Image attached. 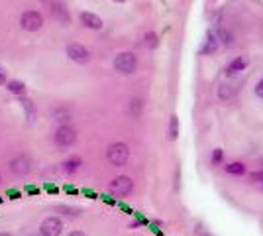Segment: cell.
Segmentation results:
<instances>
[{"instance_id":"cell-1","label":"cell","mask_w":263,"mask_h":236,"mask_svg":"<svg viewBox=\"0 0 263 236\" xmlns=\"http://www.w3.org/2000/svg\"><path fill=\"white\" fill-rule=\"evenodd\" d=\"M106 160H108L110 165L122 167V165H126L128 160H130V148H128L124 142H114V144H110L108 150H106Z\"/></svg>"},{"instance_id":"cell-2","label":"cell","mask_w":263,"mask_h":236,"mask_svg":"<svg viewBox=\"0 0 263 236\" xmlns=\"http://www.w3.org/2000/svg\"><path fill=\"white\" fill-rule=\"evenodd\" d=\"M136 67H138V57L132 51H122L114 59V69L120 75H132L136 71Z\"/></svg>"},{"instance_id":"cell-3","label":"cell","mask_w":263,"mask_h":236,"mask_svg":"<svg viewBox=\"0 0 263 236\" xmlns=\"http://www.w3.org/2000/svg\"><path fill=\"white\" fill-rule=\"evenodd\" d=\"M20 26L26 32H38L44 28V16L38 10H28L20 16Z\"/></svg>"},{"instance_id":"cell-4","label":"cell","mask_w":263,"mask_h":236,"mask_svg":"<svg viewBox=\"0 0 263 236\" xmlns=\"http://www.w3.org/2000/svg\"><path fill=\"white\" fill-rule=\"evenodd\" d=\"M53 138H55V144L59 148H69V146H73L77 142V130L71 124H63V126H59L55 130Z\"/></svg>"},{"instance_id":"cell-5","label":"cell","mask_w":263,"mask_h":236,"mask_svg":"<svg viewBox=\"0 0 263 236\" xmlns=\"http://www.w3.org/2000/svg\"><path fill=\"white\" fill-rule=\"evenodd\" d=\"M132 189H134V181H132L128 175H120V177L112 179L110 185H108V191L116 197H126V195L132 193Z\"/></svg>"},{"instance_id":"cell-6","label":"cell","mask_w":263,"mask_h":236,"mask_svg":"<svg viewBox=\"0 0 263 236\" xmlns=\"http://www.w3.org/2000/svg\"><path fill=\"white\" fill-rule=\"evenodd\" d=\"M44 2L47 4V10L51 12V16H53L59 24H63V26L71 24V14H69V10H67L61 2H57V0H44Z\"/></svg>"},{"instance_id":"cell-7","label":"cell","mask_w":263,"mask_h":236,"mask_svg":"<svg viewBox=\"0 0 263 236\" xmlns=\"http://www.w3.org/2000/svg\"><path fill=\"white\" fill-rule=\"evenodd\" d=\"M30 169H32V160H30L26 154H18V156H14V158L10 160V171H12L14 175L24 177V175L30 173Z\"/></svg>"},{"instance_id":"cell-8","label":"cell","mask_w":263,"mask_h":236,"mask_svg":"<svg viewBox=\"0 0 263 236\" xmlns=\"http://www.w3.org/2000/svg\"><path fill=\"white\" fill-rule=\"evenodd\" d=\"M63 230V222L59 216H47L40 224V236H59Z\"/></svg>"},{"instance_id":"cell-9","label":"cell","mask_w":263,"mask_h":236,"mask_svg":"<svg viewBox=\"0 0 263 236\" xmlns=\"http://www.w3.org/2000/svg\"><path fill=\"white\" fill-rule=\"evenodd\" d=\"M65 51H67L69 59H73V61L79 63V65H85V63L90 61V53H88V49H87L85 46H81V44H69Z\"/></svg>"},{"instance_id":"cell-10","label":"cell","mask_w":263,"mask_h":236,"mask_svg":"<svg viewBox=\"0 0 263 236\" xmlns=\"http://www.w3.org/2000/svg\"><path fill=\"white\" fill-rule=\"evenodd\" d=\"M79 18H81V24L85 28H90V30H102V26H104L102 18L96 16V14H92V12H81Z\"/></svg>"},{"instance_id":"cell-11","label":"cell","mask_w":263,"mask_h":236,"mask_svg":"<svg viewBox=\"0 0 263 236\" xmlns=\"http://www.w3.org/2000/svg\"><path fill=\"white\" fill-rule=\"evenodd\" d=\"M53 120H57L61 126L63 124H69L71 122V110L67 106H59L53 110Z\"/></svg>"},{"instance_id":"cell-12","label":"cell","mask_w":263,"mask_h":236,"mask_svg":"<svg viewBox=\"0 0 263 236\" xmlns=\"http://www.w3.org/2000/svg\"><path fill=\"white\" fill-rule=\"evenodd\" d=\"M81 165H83V160H81L79 156H71L69 160H65V162H63V171H65V173H69V175H73V173H75Z\"/></svg>"},{"instance_id":"cell-13","label":"cell","mask_w":263,"mask_h":236,"mask_svg":"<svg viewBox=\"0 0 263 236\" xmlns=\"http://www.w3.org/2000/svg\"><path fill=\"white\" fill-rule=\"evenodd\" d=\"M218 47V36H214L212 32L206 34V40H204V46L200 47V53H214V49Z\"/></svg>"},{"instance_id":"cell-14","label":"cell","mask_w":263,"mask_h":236,"mask_svg":"<svg viewBox=\"0 0 263 236\" xmlns=\"http://www.w3.org/2000/svg\"><path fill=\"white\" fill-rule=\"evenodd\" d=\"M247 67V59L245 57H236L230 65H228V69H226V73L228 75H236V73H240V71H243Z\"/></svg>"},{"instance_id":"cell-15","label":"cell","mask_w":263,"mask_h":236,"mask_svg":"<svg viewBox=\"0 0 263 236\" xmlns=\"http://www.w3.org/2000/svg\"><path fill=\"white\" fill-rule=\"evenodd\" d=\"M142 108H144L142 98H132L130 100V106H128V112H130L132 118H140L142 116Z\"/></svg>"},{"instance_id":"cell-16","label":"cell","mask_w":263,"mask_h":236,"mask_svg":"<svg viewBox=\"0 0 263 236\" xmlns=\"http://www.w3.org/2000/svg\"><path fill=\"white\" fill-rule=\"evenodd\" d=\"M234 93H236V89H234L232 85H220V87H218V96H220L222 100L232 98V96H234Z\"/></svg>"},{"instance_id":"cell-17","label":"cell","mask_w":263,"mask_h":236,"mask_svg":"<svg viewBox=\"0 0 263 236\" xmlns=\"http://www.w3.org/2000/svg\"><path fill=\"white\" fill-rule=\"evenodd\" d=\"M226 173H230V175H243L245 173V165L240 164V162H234V164L226 165Z\"/></svg>"},{"instance_id":"cell-18","label":"cell","mask_w":263,"mask_h":236,"mask_svg":"<svg viewBox=\"0 0 263 236\" xmlns=\"http://www.w3.org/2000/svg\"><path fill=\"white\" fill-rule=\"evenodd\" d=\"M6 89H8L10 93H14V94H20V96L26 93V85L20 83V81H10V83L6 85Z\"/></svg>"},{"instance_id":"cell-19","label":"cell","mask_w":263,"mask_h":236,"mask_svg":"<svg viewBox=\"0 0 263 236\" xmlns=\"http://www.w3.org/2000/svg\"><path fill=\"white\" fill-rule=\"evenodd\" d=\"M177 136H179V118L171 116V120H169V138L177 140Z\"/></svg>"},{"instance_id":"cell-20","label":"cell","mask_w":263,"mask_h":236,"mask_svg":"<svg viewBox=\"0 0 263 236\" xmlns=\"http://www.w3.org/2000/svg\"><path fill=\"white\" fill-rule=\"evenodd\" d=\"M249 181H251L253 185H257V187H261V189H263V169L253 171V173L249 175Z\"/></svg>"},{"instance_id":"cell-21","label":"cell","mask_w":263,"mask_h":236,"mask_svg":"<svg viewBox=\"0 0 263 236\" xmlns=\"http://www.w3.org/2000/svg\"><path fill=\"white\" fill-rule=\"evenodd\" d=\"M144 40H146V46H148V47H152V49H153V47H157V44H159L157 34H153V32L146 34V38H144Z\"/></svg>"},{"instance_id":"cell-22","label":"cell","mask_w":263,"mask_h":236,"mask_svg":"<svg viewBox=\"0 0 263 236\" xmlns=\"http://www.w3.org/2000/svg\"><path fill=\"white\" fill-rule=\"evenodd\" d=\"M218 38H220V42H222L224 46H232V36H230L226 30H220V32H218Z\"/></svg>"},{"instance_id":"cell-23","label":"cell","mask_w":263,"mask_h":236,"mask_svg":"<svg viewBox=\"0 0 263 236\" xmlns=\"http://www.w3.org/2000/svg\"><path fill=\"white\" fill-rule=\"evenodd\" d=\"M22 104H24V108L28 110V116L32 118V116H34V106H32V100H30V98H22Z\"/></svg>"},{"instance_id":"cell-24","label":"cell","mask_w":263,"mask_h":236,"mask_svg":"<svg viewBox=\"0 0 263 236\" xmlns=\"http://www.w3.org/2000/svg\"><path fill=\"white\" fill-rule=\"evenodd\" d=\"M222 162V150H214L212 152V165H218Z\"/></svg>"},{"instance_id":"cell-25","label":"cell","mask_w":263,"mask_h":236,"mask_svg":"<svg viewBox=\"0 0 263 236\" xmlns=\"http://www.w3.org/2000/svg\"><path fill=\"white\" fill-rule=\"evenodd\" d=\"M195 232H197V236H210V234L204 230V226H200V224H197V230H195Z\"/></svg>"},{"instance_id":"cell-26","label":"cell","mask_w":263,"mask_h":236,"mask_svg":"<svg viewBox=\"0 0 263 236\" xmlns=\"http://www.w3.org/2000/svg\"><path fill=\"white\" fill-rule=\"evenodd\" d=\"M255 94H257V96H261V98H263V79H261V81H259V83H257V87H255Z\"/></svg>"},{"instance_id":"cell-27","label":"cell","mask_w":263,"mask_h":236,"mask_svg":"<svg viewBox=\"0 0 263 236\" xmlns=\"http://www.w3.org/2000/svg\"><path fill=\"white\" fill-rule=\"evenodd\" d=\"M4 83H6V71L0 67V85H4Z\"/></svg>"},{"instance_id":"cell-28","label":"cell","mask_w":263,"mask_h":236,"mask_svg":"<svg viewBox=\"0 0 263 236\" xmlns=\"http://www.w3.org/2000/svg\"><path fill=\"white\" fill-rule=\"evenodd\" d=\"M69 236H87V234H85V232H81V230H75V232H71Z\"/></svg>"},{"instance_id":"cell-29","label":"cell","mask_w":263,"mask_h":236,"mask_svg":"<svg viewBox=\"0 0 263 236\" xmlns=\"http://www.w3.org/2000/svg\"><path fill=\"white\" fill-rule=\"evenodd\" d=\"M45 189H47V191H49V193H57V187H53V185H47V187H45Z\"/></svg>"},{"instance_id":"cell-30","label":"cell","mask_w":263,"mask_h":236,"mask_svg":"<svg viewBox=\"0 0 263 236\" xmlns=\"http://www.w3.org/2000/svg\"><path fill=\"white\" fill-rule=\"evenodd\" d=\"M28 193H34L36 195V193H40V189L38 187H28Z\"/></svg>"},{"instance_id":"cell-31","label":"cell","mask_w":263,"mask_h":236,"mask_svg":"<svg viewBox=\"0 0 263 236\" xmlns=\"http://www.w3.org/2000/svg\"><path fill=\"white\" fill-rule=\"evenodd\" d=\"M0 236H14V234H10V232H0Z\"/></svg>"},{"instance_id":"cell-32","label":"cell","mask_w":263,"mask_h":236,"mask_svg":"<svg viewBox=\"0 0 263 236\" xmlns=\"http://www.w3.org/2000/svg\"><path fill=\"white\" fill-rule=\"evenodd\" d=\"M116 2H124V0H116Z\"/></svg>"}]
</instances>
